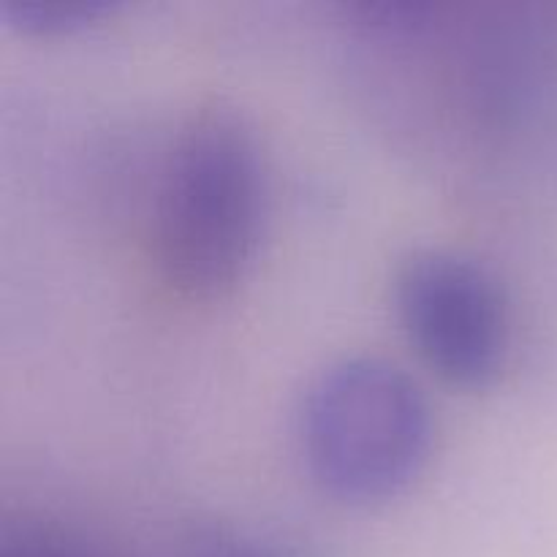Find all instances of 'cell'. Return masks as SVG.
<instances>
[{"label": "cell", "mask_w": 557, "mask_h": 557, "mask_svg": "<svg viewBox=\"0 0 557 557\" xmlns=\"http://www.w3.org/2000/svg\"><path fill=\"white\" fill-rule=\"evenodd\" d=\"M264 169L243 120L199 112L169 158L158 205V264L174 292L212 299L248 270L264 223Z\"/></svg>", "instance_id": "6da1fadb"}, {"label": "cell", "mask_w": 557, "mask_h": 557, "mask_svg": "<svg viewBox=\"0 0 557 557\" xmlns=\"http://www.w3.org/2000/svg\"><path fill=\"white\" fill-rule=\"evenodd\" d=\"M433 417L411 375L384 359H343L313 381L302 449L315 482L346 504L395 498L424 468Z\"/></svg>", "instance_id": "7a4b0ae2"}, {"label": "cell", "mask_w": 557, "mask_h": 557, "mask_svg": "<svg viewBox=\"0 0 557 557\" xmlns=\"http://www.w3.org/2000/svg\"><path fill=\"white\" fill-rule=\"evenodd\" d=\"M397 308L424 362L457 386H484L504 368L509 313L484 267L446 250H422L397 275Z\"/></svg>", "instance_id": "3957f363"}, {"label": "cell", "mask_w": 557, "mask_h": 557, "mask_svg": "<svg viewBox=\"0 0 557 557\" xmlns=\"http://www.w3.org/2000/svg\"><path fill=\"white\" fill-rule=\"evenodd\" d=\"M0 557H128L87 533L58 522H22L0 539ZM156 557H294L288 549L223 525H196L180 533Z\"/></svg>", "instance_id": "277c9868"}, {"label": "cell", "mask_w": 557, "mask_h": 557, "mask_svg": "<svg viewBox=\"0 0 557 557\" xmlns=\"http://www.w3.org/2000/svg\"><path fill=\"white\" fill-rule=\"evenodd\" d=\"M101 3H76V0H52V3H3V16L20 30L63 33L82 27L103 14Z\"/></svg>", "instance_id": "5b68a950"}]
</instances>
